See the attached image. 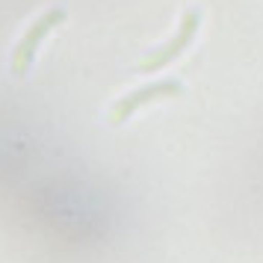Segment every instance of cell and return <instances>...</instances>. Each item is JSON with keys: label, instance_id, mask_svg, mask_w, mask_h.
<instances>
[{"label": "cell", "instance_id": "6da1fadb", "mask_svg": "<svg viewBox=\"0 0 263 263\" xmlns=\"http://www.w3.org/2000/svg\"><path fill=\"white\" fill-rule=\"evenodd\" d=\"M62 18H65V12H62V9H50L48 15H42L36 24L27 30V36L18 42V50H15V60H12L15 71H24L27 65L33 62V57H36V48L42 45V39L48 36L50 30H53V27L62 21Z\"/></svg>", "mask_w": 263, "mask_h": 263}, {"label": "cell", "instance_id": "3957f363", "mask_svg": "<svg viewBox=\"0 0 263 263\" xmlns=\"http://www.w3.org/2000/svg\"><path fill=\"white\" fill-rule=\"evenodd\" d=\"M175 92H180V83H178V80L148 86V89H142V92H133L130 98H124V101L119 104V109H116V116H119V121H121L133 107H139V104H145V101H154V98H160V95H175Z\"/></svg>", "mask_w": 263, "mask_h": 263}, {"label": "cell", "instance_id": "7a4b0ae2", "mask_svg": "<svg viewBox=\"0 0 263 263\" xmlns=\"http://www.w3.org/2000/svg\"><path fill=\"white\" fill-rule=\"evenodd\" d=\"M198 21H201V12H198V9H190V12L183 15V24H180L178 36L172 39L166 48L157 50L154 57H148V60L142 62V71H154V68H160V65H168L175 57H180V53H183V48H186V45L192 42V36H195Z\"/></svg>", "mask_w": 263, "mask_h": 263}]
</instances>
